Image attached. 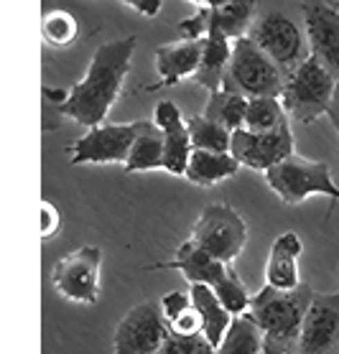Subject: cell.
Instances as JSON below:
<instances>
[{
  "mask_svg": "<svg viewBox=\"0 0 339 354\" xmlns=\"http://www.w3.org/2000/svg\"><path fill=\"white\" fill-rule=\"evenodd\" d=\"M133 54H136V36L107 41L95 51L87 74L74 87L51 89L44 84V97L57 105L59 115L80 122L87 130L97 128L107 120L110 110L120 100Z\"/></svg>",
  "mask_w": 339,
  "mask_h": 354,
  "instance_id": "6da1fadb",
  "label": "cell"
},
{
  "mask_svg": "<svg viewBox=\"0 0 339 354\" xmlns=\"http://www.w3.org/2000/svg\"><path fill=\"white\" fill-rule=\"evenodd\" d=\"M248 39L273 59L283 77L309 57L301 0H258Z\"/></svg>",
  "mask_w": 339,
  "mask_h": 354,
  "instance_id": "7a4b0ae2",
  "label": "cell"
},
{
  "mask_svg": "<svg viewBox=\"0 0 339 354\" xmlns=\"http://www.w3.org/2000/svg\"><path fill=\"white\" fill-rule=\"evenodd\" d=\"M311 296H314V290L304 283L293 290H275L271 286H263L250 298L248 316L260 329L266 344L278 346L286 354H296L301 322L311 304Z\"/></svg>",
  "mask_w": 339,
  "mask_h": 354,
  "instance_id": "3957f363",
  "label": "cell"
},
{
  "mask_svg": "<svg viewBox=\"0 0 339 354\" xmlns=\"http://www.w3.org/2000/svg\"><path fill=\"white\" fill-rule=\"evenodd\" d=\"M337 80L309 54L293 72L286 74L281 92V105L291 122L311 125L329 113Z\"/></svg>",
  "mask_w": 339,
  "mask_h": 354,
  "instance_id": "277c9868",
  "label": "cell"
},
{
  "mask_svg": "<svg viewBox=\"0 0 339 354\" xmlns=\"http://www.w3.org/2000/svg\"><path fill=\"white\" fill-rule=\"evenodd\" d=\"M283 72L273 64V59L266 57L248 36L232 41L230 64H227L222 89L237 92L248 97H278L283 92Z\"/></svg>",
  "mask_w": 339,
  "mask_h": 354,
  "instance_id": "5b68a950",
  "label": "cell"
},
{
  "mask_svg": "<svg viewBox=\"0 0 339 354\" xmlns=\"http://www.w3.org/2000/svg\"><path fill=\"white\" fill-rule=\"evenodd\" d=\"M266 181L275 196L291 207L306 201L314 194L329 196L331 204H339V186L331 178L329 163L324 161H311L299 153H291L288 158L266 171Z\"/></svg>",
  "mask_w": 339,
  "mask_h": 354,
  "instance_id": "8992f818",
  "label": "cell"
},
{
  "mask_svg": "<svg viewBox=\"0 0 339 354\" xmlns=\"http://www.w3.org/2000/svg\"><path fill=\"white\" fill-rule=\"evenodd\" d=\"M189 240L196 242L212 258L232 266L248 245V225L245 219L227 204H210L192 225Z\"/></svg>",
  "mask_w": 339,
  "mask_h": 354,
  "instance_id": "52a82bcc",
  "label": "cell"
},
{
  "mask_svg": "<svg viewBox=\"0 0 339 354\" xmlns=\"http://www.w3.org/2000/svg\"><path fill=\"white\" fill-rule=\"evenodd\" d=\"M100 275H102V248L82 245L54 263L51 283L59 296L74 304L92 306L100 301Z\"/></svg>",
  "mask_w": 339,
  "mask_h": 354,
  "instance_id": "ba28073f",
  "label": "cell"
},
{
  "mask_svg": "<svg viewBox=\"0 0 339 354\" xmlns=\"http://www.w3.org/2000/svg\"><path fill=\"white\" fill-rule=\"evenodd\" d=\"M143 128V120L136 122H102L97 128H89L80 136L66 151L72 166H102V163H122L128 161V153L136 143L138 133Z\"/></svg>",
  "mask_w": 339,
  "mask_h": 354,
  "instance_id": "9c48e42d",
  "label": "cell"
},
{
  "mask_svg": "<svg viewBox=\"0 0 339 354\" xmlns=\"http://www.w3.org/2000/svg\"><path fill=\"white\" fill-rule=\"evenodd\" d=\"M293 130H291V120H283L278 128L266 130V133H250V130H232L230 138V153L240 166L253 171L273 169L275 163H281L283 158H288L293 151Z\"/></svg>",
  "mask_w": 339,
  "mask_h": 354,
  "instance_id": "30bf717a",
  "label": "cell"
},
{
  "mask_svg": "<svg viewBox=\"0 0 339 354\" xmlns=\"http://www.w3.org/2000/svg\"><path fill=\"white\" fill-rule=\"evenodd\" d=\"M169 324L154 301L136 304L115 326V354H156L169 337Z\"/></svg>",
  "mask_w": 339,
  "mask_h": 354,
  "instance_id": "8fae6325",
  "label": "cell"
},
{
  "mask_svg": "<svg viewBox=\"0 0 339 354\" xmlns=\"http://www.w3.org/2000/svg\"><path fill=\"white\" fill-rule=\"evenodd\" d=\"M309 54L339 82V10L329 0H301Z\"/></svg>",
  "mask_w": 339,
  "mask_h": 354,
  "instance_id": "7c38bea8",
  "label": "cell"
},
{
  "mask_svg": "<svg viewBox=\"0 0 339 354\" xmlns=\"http://www.w3.org/2000/svg\"><path fill=\"white\" fill-rule=\"evenodd\" d=\"M339 346V293H314L299 331L296 354H334Z\"/></svg>",
  "mask_w": 339,
  "mask_h": 354,
  "instance_id": "4fadbf2b",
  "label": "cell"
},
{
  "mask_svg": "<svg viewBox=\"0 0 339 354\" xmlns=\"http://www.w3.org/2000/svg\"><path fill=\"white\" fill-rule=\"evenodd\" d=\"M154 125L163 136V171L171 176H184L189 156H192V140H189L186 120L181 118L176 102L171 100L156 102Z\"/></svg>",
  "mask_w": 339,
  "mask_h": 354,
  "instance_id": "5bb4252c",
  "label": "cell"
},
{
  "mask_svg": "<svg viewBox=\"0 0 339 354\" xmlns=\"http://www.w3.org/2000/svg\"><path fill=\"white\" fill-rule=\"evenodd\" d=\"M227 268L230 266L214 260L210 252H204L196 242L184 240L176 248V252H174L171 260H161V263H154V266H145L143 270H176V273H181L186 281H189V286L202 283V286L214 288V286L225 278Z\"/></svg>",
  "mask_w": 339,
  "mask_h": 354,
  "instance_id": "9a60e30c",
  "label": "cell"
},
{
  "mask_svg": "<svg viewBox=\"0 0 339 354\" xmlns=\"http://www.w3.org/2000/svg\"><path fill=\"white\" fill-rule=\"evenodd\" d=\"M202 46H204V39H196V41L178 39V41H171V44H161V46L156 48V57H154L156 72H158L161 80L148 89L176 87L184 80H192L196 66H199V59H202Z\"/></svg>",
  "mask_w": 339,
  "mask_h": 354,
  "instance_id": "2e32d148",
  "label": "cell"
},
{
  "mask_svg": "<svg viewBox=\"0 0 339 354\" xmlns=\"http://www.w3.org/2000/svg\"><path fill=\"white\" fill-rule=\"evenodd\" d=\"M304 252V242L296 232L278 234L271 245L266 260V286L275 290H293L301 286L299 258Z\"/></svg>",
  "mask_w": 339,
  "mask_h": 354,
  "instance_id": "e0dca14e",
  "label": "cell"
},
{
  "mask_svg": "<svg viewBox=\"0 0 339 354\" xmlns=\"http://www.w3.org/2000/svg\"><path fill=\"white\" fill-rule=\"evenodd\" d=\"M230 51H232V41L217 28H210L204 36L202 59H199V66L192 80L202 84L207 92L222 89V80H225L227 64H230Z\"/></svg>",
  "mask_w": 339,
  "mask_h": 354,
  "instance_id": "ac0fdd59",
  "label": "cell"
},
{
  "mask_svg": "<svg viewBox=\"0 0 339 354\" xmlns=\"http://www.w3.org/2000/svg\"><path fill=\"white\" fill-rule=\"evenodd\" d=\"M189 298H192L194 311L199 314V331H202V337L212 346H217L222 342V337H225L232 316L222 308V304L217 301V296H214V290L210 286L194 283L192 288H189Z\"/></svg>",
  "mask_w": 339,
  "mask_h": 354,
  "instance_id": "d6986e66",
  "label": "cell"
},
{
  "mask_svg": "<svg viewBox=\"0 0 339 354\" xmlns=\"http://www.w3.org/2000/svg\"><path fill=\"white\" fill-rule=\"evenodd\" d=\"M240 163L235 161L232 153H214V151H192L189 163H186L184 176L196 186H217L227 178L240 174Z\"/></svg>",
  "mask_w": 339,
  "mask_h": 354,
  "instance_id": "ffe728a7",
  "label": "cell"
},
{
  "mask_svg": "<svg viewBox=\"0 0 339 354\" xmlns=\"http://www.w3.org/2000/svg\"><path fill=\"white\" fill-rule=\"evenodd\" d=\"M122 169H125V174L163 169V136L154 125V120H143V128L138 133Z\"/></svg>",
  "mask_w": 339,
  "mask_h": 354,
  "instance_id": "44dd1931",
  "label": "cell"
},
{
  "mask_svg": "<svg viewBox=\"0 0 339 354\" xmlns=\"http://www.w3.org/2000/svg\"><path fill=\"white\" fill-rule=\"evenodd\" d=\"M258 0H230L222 8H210V28L222 31L230 41L248 36Z\"/></svg>",
  "mask_w": 339,
  "mask_h": 354,
  "instance_id": "7402d4cb",
  "label": "cell"
},
{
  "mask_svg": "<svg viewBox=\"0 0 339 354\" xmlns=\"http://www.w3.org/2000/svg\"><path fill=\"white\" fill-rule=\"evenodd\" d=\"M245 110H248V97L237 95V92H227V89H217V92H210L202 115L232 133V130L242 128Z\"/></svg>",
  "mask_w": 339,
  "mask_h": 354,
  "instance_id": "603a6c76",
  "label": "cell"
},
{
  "mask_svg": "<svg viewBox=\"0 0 339 354\" xmlns=\"http://www.w3.org/2000/svg\"><path fill=\"white\" fill-rule=\"evenodd\" d=\"M263 349V334L248 314L232 316L225 337L214 346V354H260Z\"/></svg>",
  "mask_w": 339,
  "mask_h": 354,
  "instance_id": "cb8c5ba5",
  "label": "cell"
},
{
  "mask_svg": "<svg viewBox=\"0 0 339 354\" xmlns=\"http://www.w3.org/2000/svg\"><path fill=\"white\" fill-rule=\"evenodd\" d=\"M192 151H214V153H230V138L232 133L217 122L207 120L204 115H192L186 120Z\"/></svg>",
  "mask_w": 339,
  "mask_h": 354,
  "instance_id": "d4e9b609",
  "label": "cell"
},
{
  "mask_svg": "<svg viewBox=\"0 0 339 354\" xmlns=\"http://www.w3.org/2000/svg\"><path fill=\"white\" fill-rule=\"evenodd\" d=\"M283 120H288V115H286L278 97H253V100H248L242 128L250 130V133H266V130L278 128Z\"/></svg>",
  "mask_w": 339,
  "mask_h": 354,
  "instance_id": "484cf974",
  "label": "cell"
},
{
  "mask_svg": "<svg viewBox=\"0 0 339 354\" xmlns=\"http://www.w3.org/2000/svg\"><path fill=\"white\" fill-rule=\"evenodd\" d=\"M41 33L51 48H66L80 39V21L66 10H48L41 21Z\"/></svg>",
  "mask_w": 339,
  "mask_h": 354,
  "instance_id": "4316f807",
  "label": "cell"
},
{
  "mask_svg": "<svg viewBox=\"0 0 339 354\" xmlns=\"http://www.w3.org/2000/svg\"><path fill=\"white\" fill-rule=\"evenodd\" d=\"M214 296H217V301L222 304V308H225L230 316H242L248 314V308H250V298L253 293L248 290V286L242 283V278L237 273H235V268L230 266L227 268L225 278L214 286Z\"/></svg>",
  "mask_w": 339,
  "mask_h": 354,
  "instance_id": "83f0119b",
  "label": "cell"
},
{
  "mask_svg": "<svg viewBox=\"0 0 339 354\" xmlns=\"http://www.w3.org/2000/svg\"><path fill=\"white\" fill-rule=\"evenodd\" d=\"M156 354H214V346L202 337V331H196V334L169 331V337L163 339L161 349Z\"/></svg>",
  "mask_w": 339,
  "mask_h": 354,
  "instance_id": "f1b7e54d",
  "label": "cell"
},
{
  "mask_svg": "<svg viewBox=\"0 0 339 354\" xmlns=\"http://www.w3.org/2000/svg\"><path fill=\"white\" fill-rule=\"evenodd\" d=\"M176 28L181 33V39H189V41L204 39L207 31H210V8H196L192 16L181 18Z\"/></svg>",
  "mask_w": 339,
  "mask_h": 354,
  "instance_id": "f546056e",
  "label": "cell"
},
{
  "mask_svg": "<svg viewBox=\"0 0 339 354\" xmlns=\"http://www.w3.org/2000/svg\"><path fill=\"white\" fill-rule=\"evenodd\" d=\"M158 308H161V316L166 319V324H171L174 319H178L184 311L192 308V298H189V293H184V290H169V293L158 301Z\"/></svg>",
  "mask_w": 339,
  "mask_h": 354,
  "instance_id": "4dcf8cb0",
  "label": "cell"
},
{
  "mask_svg": "<svg viewBox=\"0 0 339 354\" xmlns=\"http://www.w3.org/2000/svg\"><path fill=\"white\" fill-rule=\"evenodd\" d=\"M62 230V214L48 199L41 201V240H51L57 237Z\"/></svg>",
  "mask_w": 339,
  "mask_h": 354,
  "instance_id": "1f68e13d",
  "label": "cell"
},
{
  "mask_svg": "<svg viewBox=\"0 0 339 354\" xmlns=\"http://www.w3.org/2000/svg\"><path fill=\"white\" fill-rule=\"evenodd\" d=\"M169 329L176 331V334H196V331H199V314H196L192 306L189 311H184V314L178 316V319H174V322L169 324Z\"/></svg>",
  "mask_w": 339,
  "mask_h": 354,
  "instance_id": "d6a6232c",
  "label": "cell"
},
{
  "mask_svg": "<svg viewBox=\"0 0 339 354\" xmlns=\"http://www.w3.org/2000/svg\"><path fill=\"white\" fill-rule=\"evenodd\" d=\"M120 3H125L128 8H133L136 13H140L145 18H156L161 13L163 6V0H120Z\"/></svg>",
  "mask_w": 339,
  "mask_h": 354,
  "instance_id": "836d02e7",
  "label": "cell"
},
{
  "mask_svg": "<svg viewBox=\"0 0 339 354\" xmlns=\"http://www.w3.org/2000/svg\"><path fill=\"white\" fill-rule=\"evenodd\" d=\"M327 115L331 118V122H334V128H337V133H339V82H337V87H334V97H331V105Z\"/></svg>",
  "mask_w": 339,
  "mask_h": 354,
  "instance_id": "e575fe53",
  "label": "cell"
},
{
  "mask_svg": "<svg viewBox=\"0 0 339 354\" xmlns=\"http://www.w3.org/2000/svg\"><path fill=\"white\" fill-rule=\"evenodd\" d=\"M260 354H286V352H281L278 346H273V344H266L263 342V349H260Z\"/></svg>",
  "mask_w": 339,
  "mask_h": 354,
  "instance_id": "d590c367",
  "label": "cell"
},
{
  "mask_svg": "<svg viewBox=\"0 0 339 354\" xmlns=\"http://www.w3.org/2000/svg\"><path fill=\"white\" fill-rule=\"evenodd\" d=\"M186 3H192L196 8H207V0H186Z\"/></svg>",
  "mask_w": 339,
  "mask_h": 354,
  "instance_id": "8d00e7d4",
  "label": "cell"
},
{
  "mask_svg": "<svg viewBox=\"0 0 339 354\" xmlns=\"http://www.w3.org/2000/svg\"><path fill=\"white\" fill-rule=\"evenodd\" d=\"M329 3H331V6H334V8L339 10V0H329Z\"/></svg>",
  "mask_w": 339,
  "mask_h": 354,
  "instance_id": "74e56055",
  "label": "cell"
},
{
  "mask_svg": "<svg viewBox=\"0 0 339 354\" xmlns=\"http://www.w3.org/2000/svg\"><path fill=\"white\" fill-rule=\"evenodd\" d=\"M334 354H339V346H337V352H334Z\"/></svg>",
  "mask_w": 339,
  "mask_h": 354,
  "instance_id": "f35d334b",
  "label": "cell"
}]
</instances>
